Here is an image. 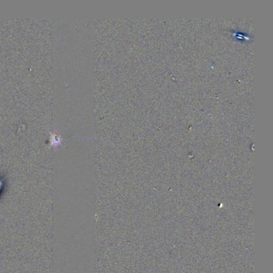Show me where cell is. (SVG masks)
<instances>
[{
    "mask_svg": "<svg viewBox=\"0 0 273 273\" xmlns=\"http://www.w3.org/2000/svg\"><path fill=\"white\" fill-rule=\"evenodd\" d=\"M50 134H51V139H50L51 144H50V146L56 147V146L62 144V139H61V137L58 135L52 132H50Z\"/></svg>",
    "mask_w": 273,
    "mask_h": 273,
    "instance_id": "1",
    "label": "cell"
}]
</instances>
